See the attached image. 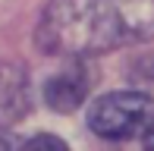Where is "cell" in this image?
Wrapping results in <instances>:
<instances>
[{"label":"cell","mask_w":154,"mask_h":151,"mask_svg":"<svg viewBox=\"0 0 154 151\" xmlns=\"http://www.w3.org/2000/svg\"><path fill=\"white\" fill-rule=\"evenodd\" d=\"M154 38V0H51L38 44L60 57H97Z\"/></svg>","instance_id":"6da1fadb"},{"label":"cell","mask_w":154,"mask_h":151,"mask_svg":"<svg viewBox=\"0 0 154 151\" xmlns=\"http://www.w3.org/2000/svg\"><path fill=\"white\" fill-rule=\"evenodd\" d=\"M88 126L107 142L145 139L154 132V98L142 91H110L91 104Z\"/></svg>","instance_id":"7a4b0ae2"},{"label":"cell","mask_w":154,"mask_h":151,"mask_svg":"<svg viewBox=\"0 0 154 151\" xmlns=\"http://www.w3.org/2000/svg\"><path fill=\"white\" fill-rule=\"evenodd\" d=\"M88 88H91V76H88V69L79 63V57H75V63H69L66 69H60L57 76L47 79L44 101H47L51 110L69 113V110H75V107L88 98Z\"/></svg>","instance_id":"3957f363"},{"label":"cell","mask_w":154,"mask_h":151,"mask_svg":"<svg viewBox=\"0 0 154 151\" xmlns=\"http://www.w3.org/2000/svg\"><path fill=\"white\" fill-rule=\"evenodd\" d=\"M29 110V85L25 76L13 66H0V126L19 120Z\"/></svg>","instance_id":"277c9868"},{"label":"cell","mask_w":154,"mask_h":151,"mask_svg":"<svg viewBox=\"0 0 154 151\" xmlns=\"http://www.w3.org/2000/svg\"><path fill=\"white\" fill-rule=\"evenodd\" d=\"M25 148H54V151H63V148H66V142L57 139V135H35V139L25 142Z\"/></svg>","instance_id":"5b68a950"},{"label":"cell","mask_w":154,"mask_h":151,"mask_svg":"<svg viewBox=\"0 0 154 151\" xmlns=\"http://www.w3.org/2000/svg\"><path fill=\"white\" fill-rule=\"evenodd\" d=\"M145 145H148V148H154V132H148V135H145Z\"/></svg>","instance_id":"8992f818"}]
</instances>
